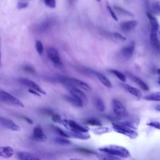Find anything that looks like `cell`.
<instances>
[{
	"instance_id": "6da1fadb",
	"label": "cell",
	"mask_w": 160,
	"mask_h": 160,
	"mask_svg": "<svg viewBox=\"0 0 160 160\" xmlns=\"http://www.w3.org/2000/svg\"><path fill=\"white\" fill-rule=\"evenodd\" d=\"M99 150L106 154H109L122 158H128L131 154L128 149L118 145H109L99 148Z\"/></svg>"
},
{
	"instance_id": "7a4b0ae2",
	"label": "cell",
	"mask_w": 160,
	"mask_h": 160,
	"mask_svg": "<svg viewBox=\"0 0 160 160\" xmlns=\"http://www.w3.org/2000/svg\"><path fill=\"white\" fill-rule=\"evenodd\" d=\"M112 127L114 131L124 134L131 139H136L138 136V133L136 129L127 126L123 121H115L112 122Z\"/></svg>"
},
{
	"instance_id": "3957f363",
	"label": "cell",
	"mask_w": 160,
	"mask_h": 160,
	"mask_svg": "<svg viewBox=\"0 0 160 160\" xmlns=\"http://www.w3.org/2000/svg\"><path fill=\"white\" fill-rule=\"evenodd\" d=\"M0 99L1 101L8 104L21 108L24 107L23 103L19 99L3 90H1L0 91Z\"/></svg>"
},
{
	"instance_id": "277c9868",
	"label": "cell",
	"mask_w": 160,
	"mask_h": 160,
	"mask_svg": "<svg viewBox=\"0 0 160 160\" xmlns=\"http://www.w3.org/2000/svg\"><path fill=\"white\" fill-rule=\"evenodd\" d=\"M62 125H64L66 128L70 130L71 131L88 132L89 131V128L86 126L81 125L77 122L71 119H64Z\"/></svg>"
},
{
	"instance_id": "5b68a950",
	"label": "cell",
	"mask_w": 160,
	"mask_h": 160,
	"mask_svg": "<svg viewBox=\"0 0 160 160\" xmlns=\"http://www.w3.org/2000/svg\"><path fill=\"white\" fill-rule=\"evenodd\" d=\"M112 108L114 114L120 118H124L128 116L129 113L125 106L118 99H112Z\"/></svg>"
},
{
	"instance_id": "8992f818",
	"label": "cell",
	"mask_w": 160,
	"mask_h": 160,
	"mask_svg": "<svg viewBox=\"0 0 160 160\" xmlns=\"http://www.w3.org/2000/svg\"><path fill=\"white\" fill-rule=\"evenodd\" d=\"M62 83H64L65 84L66 88L68 89V90L69 91V92H70L71 94H72V95L78 98L81 100H82L85 104H86L88 103V98L83 91H82L79 88L76 87L74 85H73L69 82H64Z\"/></svg>"
},
{
	"instance_id": "52a82bcc",
	"label": "cell",
	"mask_w": 160,
	"mask_h": 160,
	"mask_svg": "<svg viewBox=\"0 0 160 160\" xmlns=\"http://www.w3.org/2000/svg\"><path fill=\"white\" fill-rule=\"evenodd\" d=\"M60 81L62 82H69L73 85H76L78 87L81 88V89L86 91H90L91 90V87L89 86V84L84 81L74 78H66V77H61L60 78Z\"/></svg>"
},
{
	"instance_id": "ba28073f",
	"label": "cell",
	"mask_w": 160,
	"mask_h": 160,
	"mask_svg": "<svg viewBox=\"0 0 160 160\" xmlns=\"http://www.w3.org/2000/svg\"><path fill=\"white\" fill-rule=\"evenodd\" d=\"M47 54L50 60L56 66H62V63L59 56V54L56 49L53 47H49L47 49Z\"/></svg>"
},
{
	"instance_id": "9c48e42d",
	"label": "cell",
	"mask_w": 160,
	"mask_h": 160,
	"mask_svg": "<svg viewBox=\"0 0 160 160\" xmlns=\"http://www.w3.org/2000/svg\"><path fill=\"white\" fill-rule=\"evenodd\" d=\"M158 31L151 29L150 43L153 49L160 55V41L158 38Z\"/></svg>"
},
{
	"instance_id": "30bf717a",
	"label": "cell",
	"mask_w": 160,
	"mask_h": 160,
	"mask_svg": "<svg viewBox=\"0 0 160 160\" xmlns=\"http://www.w3.org/2000/svg\"><path fill=\"white\" fill-rule=\"evenodd\" d=\"M19 82L20 83H21L22 84H23L31 89H34V90L38 91L41 94H46V92L44 91V90L41 86H39L36 82L31 81V79H29L27 78H20V79H19Z\"/></svg>"
},
{
	"instance_id": "8fae6325",
	"label": "cell",
	"mask_w": 160,
	"mask_h": 160,
	"mask_svg": "<svg viewBox=\"0 0 160 160\" xmlns=\"http://www.w3.org/2000/svg\"><path fill=\"white\" fill-rule=\"evenodd\" d=\"M0 122H1V124L3 127H4L8 129H10L13 131H21V128L10 119L1 116L0 118Z\"/></svg>"
},
{
	"instance_id": "7c38bea8",
	"label": "cell",
	"mask_w": 160,
	"mask_h": 160,
	"mask_svg": "<svg viewBox=\"0 0 160 160\" xmlns=\"http://www.w3.org/2000/svg\"><path fill=\"white\" fill-rule=\"evenodd\" d=\"M32 139L34 141L43 142L47 139L46 135L43 132V130L41 126L38 125L33 129Z\"/></svg>"
},
{
	"instance_id": "4fadbf2b",
	"label": "cell",
	"mask_w": 160,
	"mask_h": 160,
	"mask_svg": "<svg viewBox=\"0 0 160 160\" xmlns=\"http://www.w3.org/2000/svg\"><path fill=\"white\" fill-rule=\"evenodd\" d=\"M135 48V42L132 41L121 49V54L126 59H130L133 54Z\"/></svg>"
},
{
	"instance_id": "5bb4252c",
	"label": "cell",
	"mask_w": 160,
	"mask_h": 160,
	"mask_svg": "<svg viewBox=\"0 0 160 160\" xmlns=\"http://www.w3.org/2000/svg\"><path fill=\"white\" fill-rule=\"evenodd\" d=\"M138 24V22L136 20H131V21H127L122 22L120 24V28L122 29V31L128 32L132 30L134 28H135L137 25Z\"/></svg>"
},
{
	"instance_id": "9a60e30c",
	"label": "cell",
	"mask_w": 160,
	"mask_h": 160,
	"mask_svg": "<svg viewBox=\"0 0 160 160\" xmlns=\"http://www.w3.org/2000/svg\"><path fill=\"white\" fill-rule=\"evenodd\" d=\"M17 156L19 159L22 160H37L40 159V158L33 153L28 152L19 151L17 152Z\"/></svg>"
},
{
	"instance_id": "2e32d148",
	"label": "cell",
	"mask_w": 160,
	"mask_h": 160,
	"mask_svg": "<svg viewBox=\"0 0 160 160\" xmlns=\"http://www.w3.org/2000/svg\"><path fill=\"white\" fill-rule=\"evenodd\" d=\"M94 76H96V78L99 79V81L106 87L108 88H112V84L111 82V81L109 80V79L105 76L104 74H102L101 72H97L94 71Z\"/></svg>"
},
{
	"instance_id": "e0dca14e",
	"label": "cell",
	"mask_w": 160,
	"mask_h": 160,
	"mask_svg": "<svg viewBox=\"0 0 160 160\" xmlns=\"http://www.w3.org/2000/svg\"><path fill=\"white\" fill-rule=\"evenodd\" d=\"M64 98L67 102L78 107H82L84 104L82 100L72 94L71 96H65Z\"/></svg>"
},
{
	"instance_id": "ac0fdd59",
	"label": "cell",
	"mask_w": 160,
	"mask_h": 160,
	"mask_svg": "<svg viewBox=\"0 0 160 160\" xmlns=\"http://www.w3.org/2000/svg\"><path fill=\"white\" fill-rule=\"evenodd\" d=\"M121 86L126 91H128V92H129L132 95L136 96L138 98H142L141 92L137 88H136L134 87H132V86H131L129 84H122Z\"/></svg>"
},
{
	"instance_id": "d6986e66",
	"label": "cell",
	"mask_w": 160,
	"mask_h": 160,
	"mask_svg": "<svg viewBox=\"0 0 160 160\" xmlns=\"http://www.w3.org/2000/svg\"><path fill=\"white\" fill-rule=\"evenodd\" d=\"M14 155V149L10 146H1L0 148V156L4 158H9Z\"/></svg>"
},
{
	"instance_id": "ffe728a7",
	"label": "cell",
	"mask_w": 160,
	"mask_h": 160,
	"mask_svg": "<svg viewBox=\"0 0 160 160\" xmlns=\"http://www.w3.org/2000/svg\"><path fill=\"white\" fill-rule=\"evenodd\" d=\"M68 134L70 138H77V139H82V140H86L90 138V135L87 132H74V131H70V132H68Z\"/></svg>"
},
{
	"instance_id": "44dd1931",
	"label": "cell",
	"mask_w": 160,
	"mask_h": 160,
	"mask_svg": "<svg viewBox=\"0 0 160 160\" xmlns=\"http://www.w3.org/2000/svg\"><path fill=\"white\" fill-rule=\"evenodd\" d=\"M129 76L131 78V79L135 82L142 89H143L144 91H148L149 90V87L148 86V84L144 82L141 79H140L139 78L134 76V75H132V74H129Z\"/></svg>"
},
{
	"instance_id": "7402d4cb",
	"label": "cell",
	"mask_w": 160,
	"mask_h": 160,
	"mask_svg": "<svg viewBox=\"0 0 160 160\" xmlns=\"http://www.w3.org/2000/svg\"><path fill=\"white\" fill-rule=\"evenodd\" d=\"M146 16L149 21L150 24H151V29H154L157 31H159V24L156 19L155 17H154L150 12H146Z\"/></svg>"
},
{
	"instance_id": "603a6c76",
	"label": "cell",
	"mask_w": 160,
	"mask_h": 160,
	"mask_svg": "<svg viewBox=\"0 0 160 160\" xmlns=\"http://www.w3.org/2000/svg\"><path fill=\"white\" fill-rule=\"evenodd\" d=\"M144 99L150 101H159L160 102V92H155L144 97Z\"/></svg>"
},
{
	"instance_id": "cb8c5ba5",
	"label": "cell",
	"mask_w": 160,
	"mask_h": 160,
	"mask_svg": "<svg viewBox=\"0 0 160 160\" xmlns=\"http://www.w3.org/2000/svg\"><path fill=\"white\" fill-rule=\"evenodd\" d=\"M146 124L149 126L160 130V118H154L150 119Z\"/></svg>"
},
{
	"instance_id": "d4e9b609",
	"label": "cell",
	"mask_w": 160,
	"mask_h": 160,
	"mask_svg": "<svg viewBox=\"0 0 160 160\" xmlns=\"http://www.w3.org/2000/svg\"><path fill=\"white\" fill-rule=\"evenodd\" d=\"M54 21L52 19H48L43 22H42L39 26V29L41 31H44L49 29L53 24Z\"/></svg>"
},
{
	"instance_id": "484cf974",
	"label": "cell",
	"mask_w": 160,
	"mask_h": 160,
	"mask_svg": "<svg viewBox=\"0 0 160 160\" xmlns=\"http://www.w3.org/2000/svg\"><path fill=\"white\" fill-rule=\"evenodd\" d=\"M111 131V129L108 127H104V126H99V128H95L93 129V132L97 135H101L104 133H107Z\"/></svg>"
},
{
	"instance_id": "4316f807",
	"label": "cell",
	"mask_w": 160,
	"mask_h": 160,
	"mask_svg": "<svg viewBox=\"0 0 160 160\" xmlns=\"http://www.w3.org/2000/svg\"><path fill=\"white\" fill-rule=\"evenodd\" d=\"M67 138L66 137H56V138H54V141L56 143L58 144H61V145H68L70 144L71 142V141L66 139Z\"/></svg>"
},
{
	"instance_id": "83f0119b",
	"label": "cell",
	"mask_w": 160,
	"mask_h": 160,
	"mask_svg": "<svg viewBox=\"0 0 160 160\" xmlns=\"http://www.w3.org/2000/svg\"><path fill=\"white\" fill-rule=\"evenodd\" d=\"M94 104L96 107V108L99 111H104L105 109V106L102 101V99L99 98H96L94 99Z\"/></svg>"
},
{
	"instance_id": "f1b7e54d",
	"label": "cell",
	"mask_w": 160,
	"mask_h": 160,
	"mask_svg": "<svg viewBox=\"0 0 160 160\" xmlns=\"http://www.w3.org/2000/svg\"><path fill=\"white\" fill-rule=\"evenodd\" d=\"M152 11L155 14L158 16H160V1H156L152 2Z\"/></svg>"
},
{
	"instance_id": "f546056e",
	"label": "cell",
	"mask_w": 160,
	"mask_h": 160,
	"mask_svg": "<svg viewBox=\"0 0 160 160\" xmlns=\"http://www.w3.org/2000/svg\"><path fill=\"white\" fill-rule=\"evenodd\" d=\"M114 8L116 11H117L118 12H119L120 14H121L122 15H125V16H131V17H132L134 16L133 14H132L131 12L128 11V10H126V9H125L121 8V7L114 6Z\"/></svg>"
},
{
	"instance_id": "4dcf8cb0",
	"label": "cell",
	"mask_w": 160,
	"mask_h": 160,
	"mask_svg": "<svg viewBox=\"0 0 160 160\" xmlns=\"http://www.w3.org/2000/svg\"><path fill=\"white\" fill-rule=\"evenodd\" d=\"M110 71L111 73H112L114 75H115L121 81H122V82L126 81V76L124 74H122V72H121L120 71H119L118 70H115V69H111V70H110Z\"/></svg>"
},
{
	"instance_id": "1f68e13d",
	"label": "cell",
	"mask_w": 160,
	"mask_h": 160,
	"mask_svg": "<svg viewBox=\"0 0 160 160\" xmlns=\"http://www.w3.org/2000/svg\"><path fill=\"white\" fill-rule=\"evenodd\" d=\"M86 124L90 126H101L102 125L101 122L96 118H90L86 121Z\"/></svg>"
},
{
	"instance_id": "d6a6232c",
	"label": "cell",
	"mask_w": 160,
	"mask_h": 160,
	"mask_svg": "<svg viewBox=\"0 0 160 160\" xmlns=\"http://www.w3.org/2000/svg\"><path fill=\"white\" fill-rule=\"evenodd\" d=\"M52 128H53L54 130L58 134H59L60 136H63V137H66V138H70L68 131H64L63 129H61V128H58V127H57V126H52Z\"/></svg>"
},
{
	"instance_id": "836d02e7",
	"label": "cell",
	"mask_w": 160,
	"mask_h": 160,
	"mask_svg": "<svg viewBox=\"0 0 160 160\" xmlns=\"http://www.w3.org/2000/svg\"><path fill=\"white\" fill-rule=\"evenodd\" d=\"M36 49L37 52H38L39 54H42L43 52V50H44V48H43V44L42 43V42H41L40 41H37L36 42Z\"/></svg>"
},
{
	"instance_id": "e575fe53",
	"label": "cell",
	"mask_w": 160,
	"mask_h": 160,
	"mask_svg": "<svg viewBox=\"0 0 160 160\" xmlns=\"http://www.w3.org/2000/svg\"><path fill=\"white\" fill-rule=\"evenodd\" d=\"M52 120L54 122H56V123H58V124H63V122H64V119H62L59 115H58V114H53L52 115Z\"/></svg>"
},
{
	"instance_id": "d590c367",
	"label": "cell",
	"mask_w": 160,
	"mask_h": 160,
	"mask_svg": "<svg viewBox=\"0 0 160 160\" xmlns=\"http://www.w3.org/2000/svg\"><path fill=\"white\" fill-rule=\"evenodd\" d=\"M76 151L82 152V153H84V154H96V152L92 150L91 149H86V148H77L76 149Z\"/></svg>"
},
{
	"instance_id": "8d00e7d4",
	"label": "cell",
	"mask_w": 160,
	"mask_h": 160,
	"mask_svg": "<svg viewBox=\"0 0 160 160\" xmlns=\"http://www.w3.org/2000/svg\"><path fill=\"white\" fill-rule=\"evenodd\" d=\"M100 159H108V160H114V159H119L121 158L116 156H114L112 154H106V155H104V156H99Z\"/></svg>"
},
{
	"instance_id": "74e56055",
	"label": "cell",
	"mask_w": 160,
	"mask_h": 160,
	"mask_svg": "<svg viewBox=\"0 0 160 160\" xmlns=\"http://www.w3.org/2000/svg\"><path fill=\"white\" fill-rule=\"evenodd\" d=\"M45 5L50 8H54L56 6V0H44Z\"/></svg>"
},
{
	"instance_id": "f35d334b",
	"label": "cell",
	"mask_w": 160,
	"mask_h": 160,
	"mask_svg": "<svg viewBox=\"0 0 160 160\" xmlns=\"http://www.w3.org/2000/svg\"><path fill=\"white\" fill-rule=\"evenodd\" d=\"M106 8H107V9L108 10L109 12L110 13L111 17L112 18V19H113L114 21H118V18H117V16H116V14H115V12H114V11H113V9L111 8V7L110 6H109V5H107Z\"/></svg>"
},
{
	"instance_id": "ab89813d",
	"label": "cell",
	"mask_w": 160,
	"mask_h": 160,
	"mask_svg": "<svg viewBox=\"0 0 160 160\" xmlns=\"http://www.w3.org/2000/svg\"><path fill=\"white\" fill-rule=\"evenodd\" d=\"M112 35L115 38H116L119 40H121V41H125L126 39V37L123 36L122 35H121V34H119L118 32H113Z\"/></svg>"
},
{
	"instance_id": "60d3db41",
	"label": "cell",
	"mask_w": 160,
	"mask_h": 160,
	"mask_svg": "<svg viewBox=\"0 0 160 160\" xmlns=\"http://www.w3.org/2000/svg\"><path fill=\"white\" fill-rule=\"evenodd\" d=\"M28 6V2H19L17 4V8L18 9H22L24 8H27Z\"/></svg>"
},
{
	"instance_id": "b9f144b4",
	"label": "cell",
	"mask_w": 160,
	"mask_h": 160,
	"mask_svg": "<svg viewBox=\"0 0 160 160\" xmlns=\"http://www.w3.org/2000/svg\"><path fill=\"white\" fill-rule=\"evenodd\" d=\"M23 69L25 71H27L29 73H34L35 72V70L31 66H28V65H26V66H24L23 67Z\"/></svg>"
},
{
	"instance_id": "7bdbcfd3",
	"label": "cell",
	"mask_w": 160,
	"mask_h": 160,
	"mask_svg": "<svg viewBox=\"0 0 160 160\" xmlns=\"http://www.w3.org/2000/svg\"><path fill=\"white\" fill-rule=\"evenodd\" d=\"M42 112L43 113L46 114L51 115V116H52V115L54 114V112H53V111H51V109H47V108L43 109L42 110Z\"/></svg>"
},
{
	"instance_id": "ee69618b",
	"label": "cell",
	"mask_w": 160,
	"mask_h": 160,
	"mask_svg": "<svg viewBox=\"0 0 160 160\" xmlns=\"http://www.w3.org/2000/svg\"><path fill=\"white\" fill-rule=\"evenodd\" d=\"M28 91H29L30 93H31V94H34V95H36V96H41V95H40L41 93L39 92L38 91L34 90V89H32L29 88V90H28Z\"/></svg>"
},
{
	"instance_id": "f6af8a7d",
	"label": "cell",
	"mask_w": 160,
	"mask_h": 160,
	"mask_svg": "<svg viewBox=\"0 0 160 160\" xmlns=\"http://www.w3.org/2000/svg\"><path fill=\"white\" fill-rule=\"evenodd\" d=\"M21 118H22L23 119H24L26 121H27L29 124H32L33 123L32 120H31L30 118H28V117H26V116H21Z\"/></svg>"
},
{
	"instance_id": "bcb514c9",
	"label": "cell",
	"mask_w": 160,
	"mask_h": 160,
	"mask_svg": "<svg viewBox=\"0 0 160 160\" xmlns=\"http://www.w3.org/2000/svg\"><path fill=\"white\" fill-rule=\"evenodd\" d=\"M155 109L159 112H160V103L158 104L155 106Z\"/></svg>"
},
{
	"instance_id": "7dc6e473",
	"label": "cell",
	"mask_w": 160,
	"mask_h": 160,
	"mask_svg": "<svg viewBox=\"0 0 160 160\" xmlns=\"http://www.w3.org/2000/svg\"><path fill=\"white\" fill-rule=\"evenodd\" d=\"M157 72H158V74L159 75V79H160V69H157Z\"/></svg>"
},
{
	"instance_id": "c3c4849f",
	"label": "cell",
	"mask_w": 160,
	"mask_h": 160,
	"mask_svg": "<svg viewBox=\"0 0 160 160\" xmlns=\"http://www.w3.org/2000/svg\"><path fill=\"white\" fill-rule=\"evenodd\" d=\"M158 35L159 36V37H160V31H158Z\"/></svg>"
},
{
	"instance_id": "681fc988",
	"label": "cell",
	"mask_w": 160,
	"mask_h": 160,
	"mask_svg": "<svg viewBox=\"0 0 160 160\" xmlns=\"http://www.w3.org/2000/svg\"><path fill=\"white\" fill-rule=\"evenodd\" d=\"M158 83H159V85H160V79L158 81Z\"/></svg>"
},
{
	"instance_id": "f907efd6",
	"label": "cell",
	"mask_w": 160,
	"mask_h": 160,
	"mask_svg": "<svg viewBox=\"0 0 160 160\" xmlns=\"http://www.w3.org/2000/svg\"><path fill=\"white\" fill-rule=\"evenodd\" d=\"M96 1H99V2L101 0H96Z\"/></svg>"
}]
</instances>
